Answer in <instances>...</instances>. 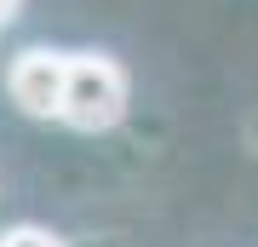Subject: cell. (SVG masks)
<instances>
[{"mask_svg":"<svg viewBox=\"0 0 258 247\" xmlns=\"http://www.w3.org/2000/svg\"><path fill=\"white\" fill-rule=\"evenodd\" d=\"M132 104V81L103 52H69V92H63V127L75 132H109Z\"/></svg>","mask_w":258,"mask_h":247,"instance_id":"obj_1","label":"cell"},{"mask_svg":"<svg viewBox=\"0 0 258 247\" xmlns=\"http://www.w3.org/2000/svg\"><path fill=\"white\" fill-rule=\"evenodd\" d=\"M63 92H69V52L29 46L6 64V98L29 121H63Z\"/></svg>","mask_w":258,"mask_h":247,"instance_id":"obj_2","label":"cell"},{"mask_svg":"<svg viewBox=\"0 0 258 247\" xmlns=\"http://www.w3.org/2000/svg\"><path fill=\"white\" fill-rule=\"evenodd\" d=\"M0 247H63V241L40 224H12V230H0Z\"/></svg>","mask_w":258,"mask_h":247,"instance_id":"obj_3","label":"cell"},{"mask_svg":"<svg viewBox=\"0 0 258 247\" xmlns=\"http://www.w3.org/2000/svg\"><path fill=\"white\" fill-rule=\"evenodd\" d=\"M18 6H23V0H0V29H6L12 18H18Z\"/></svg>","mask_w":258,"mask_h":247,"instance_id":"obj_4","label":"cell"}]
</instances>
